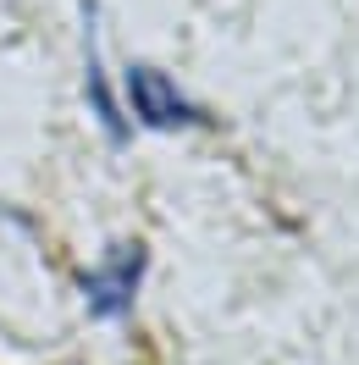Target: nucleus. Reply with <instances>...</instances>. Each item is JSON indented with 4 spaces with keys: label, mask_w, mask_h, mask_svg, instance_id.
Here are the masks:
<instances>
[{
    "label": "nucleus",
    "mask_w": 359,
    "mask_h": 365,
    "mask_svg": "<svg viewBox=\"0 0 359 365\" xmlns=\"http://www.w3.org/2000/svg\"><path fill=\"white\" fill-rule=\"evenodd\" d=\"M144 266H150V250L144 244H111V255L83 277V304H89V316L100 321H122L133 310V294L138 282H144Z\"/></svg>",
    "instance_id": "f257e3e1"
},
{
    "label": "nucleus",
    "mask_w": 359,
    "mask_h": 365,
    "mask_svg": "<svg viewBox=\"0 0 359 365\" xmlns=\"http://www.w3.org/2000/svg\"><path fill=\"white\" fill-rule=\"evenodd\" d=\"M122 83H128V106H133V116L144 122V128L172 133V128H194V122H199L194 100H188L160 67H150V61H133Z\"/></svg>",
    "instance_id": "f03ea898"
},
{
    "label": "nucleus",
    "mask_w": 359,
    "mask_h": 365,
    "mask_svg": "<svg viewBox=\"0 0 359 365\" xmlns=\"http://www.w3.org/2000/svg\"><path fill=\"white\" fill-rule=\"evenodd\" d=\"M83 89H89V106L100 116V128L111 144H128V122H122V106L111 100V83H105V67H100V39H94V11H89V34H83Z\"/></svg>",
    "instance_id": "7ed1b4c3"
}]
</instances>
